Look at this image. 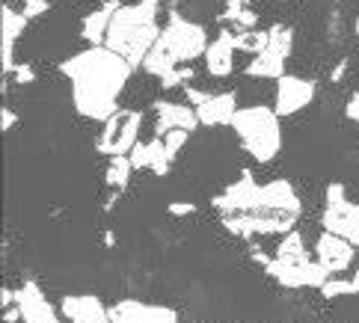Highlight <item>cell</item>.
Listing matches in <instances>:
<instances>
[{
    "mask_svg": "<svg viewBox=\"0 0 359 323\" xmlns=\"http://www.w3.org/2000/svg\"><path fill=\"white\" fill-rule=\"evenodd\" d=\"M60 71L72 83L74 110L86 119L107 122L119 113V95L131 81L134 66L107 45H98L60 62Z\"/></svg>",
    "mask_w": 359,
    "mask_h": 323,
    "instance_id": "cell-1",
    "label": "cell"
},
{
    "mask_svg": "<svg viewBox=\"0 0 359 323\" xmlns=\"http://www.w3.org/2000/svg\"><path fill=\"white\" fill-rule=\"evenodd\" d=\"M158 0H137V4L119 6V12L113 15L110 33H107V48L116 50L119 57H125L131 66H143L149 50L155 48V42L161 39V27H158Z\"/></svg>",
    "mask_w": 359,
    "mask_h": 323,
    "instance_id": "cell-2",
    "label": "cell"
},
{
    "mask_svg": "<svg viewBox=\"0 0 359 323\" xmlns=\"http://www.w3.org/2000/svg\"><path fill=\"white\" fill-rule=\"evenodd\" d=\"M208 36H205V27L196 21L182 18L178 12H172L166 27L161 30V39L155 42V48L149 50V57L143 62V69L155 77H163L175 69H182V62H190L196 57H205L208 50Z\"/></svg>",
    "mask_w": 359,
    "mask_h": 323,
    "instance_id": "cell-3",
    "label": "cell"
},
{
    "mask_svg": "<svg viewBox=\"0 0 359 323\" xmlns=\"http://www.w3.org/2000/svg\"><path fill=\"white\" fill-rule=\"evenodd\" d=\"M235 134L241 149L259 163H271L276 154L282 151V125H279V113L273 107H241L235 113Z\"/></svg>",
    "mask_w": 359,
    "mask_h": 323,
    "instance_id": "cell-4",
    "label": "cell"
},
{
    "mask_svg": "<svg viewBox=\"0 0 359 323\" xmlns=\"http://www.w3.org/2000/svg\"><path fill=\"white\" fill-rule=\"evenodd\" d=\"M267 33H271V42H267V48L259 57H252L247 62V74L262 77V81H271V77L279 81V77H285V62L294 48V30L285 27V24H273Z\"/></svg>",
    "mask_w": 359,
    "mask_h": 323,
    "instance_id": "cell-5",
    "label": "cell"
},
{
    "mask_svg": "<svg viewBox=\"0 0 359 323\" xmlns=\"http://www.w3.org/2000/svg\"><path fill=\"white\" fill-rule=\"evenodd\" d=\"M297 217L288 214H232L223 217V226L235 238H252V235H288L294 231Z\"/></svg>",
    "mask_w": 359,
    "mask_h": 323,
    "instance_id": "cell-6",
    "label": "cell"
},
{
    "mask_svg": "<svg viewBox=\"0 0 359 323\" xmlns=\"http://www.w3.org/2000/svg\"><path fill=\"white\" fill-rule=\"evenodd\" d=\"M267 276H273L282 288H324V282L330 279V273L318 261H306V264H285L273 258L271 264L264 267Z\"/></svg>",
    "mask_w": 359,
    "mask_h": 323,
    "instance_id": "cell-7",
    "label": "cell"
},
{
    "mask_svg": "<svg viewBox=\"0 0 359 323\" xmlns=\"http://www.w3.org/2000/svg\"><path fill=\"white\" fill-rule=\"evenodd\" d=\"M315 92L318 86L315 81H306V77H297V74H285L276 81V113L285 119V116H294L300 113L303 107H309L315 101Z\"/></svg>",
    "mask_w": 359,
    "mask_h": 323,
    "instance_id": "cell-8",
    "label": "cell"
},
{
    "mask_svg": "<svg viewBox=\"0 0 359 323\" xmlns=\"http://www.w3.org/2000/svg\"><path fill=\"white\" fill-rule=\"evenodd\" d=\"M110 323H178L175 308L140 303V300H119L110 308Z\"/></svg>",
    "mask_w": 359,
    "mask_h": 323,
    "instance_id": "cell-9",
    "label": "cell"
},
{
    "mask_svg": "<svg viewBox=\"0 0 359 323\" xmlns=\"http://www.w3.org/2000/svg\"><path fill=\"white\" fill-rule=\"evenodd\" d=\"M15 305H18L24 323H62L57 308L50 305L45 291L36 285V282H24V285L15 291Z\"/></svg>",
    "mask_w": 359,
    "mask_h": 323,
    "instance_id": "cell-10",
    "label": "cell"
},
{
    "mask_svg": "<svg viewBox=\"0 0 359 323\" xmlns=\"http://www.w3.org/2000/svg\"><path fill=\"white\" fill-rule=\"evenodd\" d=\"M353 243L344 240L339 235H332V231H324L318 240H315V255H318V264L327 270V273H341V270H348L353 264Z\"/></svg>",
    "mask_w": 359,
    "mask_h": 323,
    "instance_id": "cell-11",
    "label": "cell"
},
{
    "mask_svg": "<svg viewBox=\"0 0 359 323\" xmlns=\"http://www.w3.org/2000/svg\"><path fill=\"white\" fill-rule=\"evenodd\" d=\"M155 113H158V137H166L170 131L194 134L202 125L196 116V107L178 104V101H155Z\"/></svg>",
    "mask_w": 359,
    "mask_h": 323,
    "instance_id": "cell-12",
    "label": "cell"
},
{
    "mask_svg": "<svg viewBox=\"0 0 359 323\" xmlns=\"http://www.w3.org/2000/svg\"><path fill=\"white\" fill-rule=\"evenodd\" d=\"M60 312L69 323H110V308L93 294H72L60 303Z\"/></svg>",
    "mask_w": 359,
    "mask_h": 323,
    "instance_id": "cell-13",
    "label": "cell"
},
{
    "mask_svg": "<svg viewBox=\"0 0 359 323\" xmlns=\"http://www.w3.org/2000/svg\"><path fill=\"white\" fill-rule=\"evenodd\" d=\"M0 30H4V74H12L15 71V45L18 39L27 30V18L24 12H15L12 6H4L0 9Z\"/></svg>",
    "mask_w": 359,
    "mask_h": 323,
    "instance_id": "cell-14",
    "label": "cell"
},
{
    "mask_svg": "<svg viewBox=\"0 0 359 323\" xmlns=\"http://www.w3.org/2000/svg\"><path fill=\"white\" fill-rule=\"evenodd\" d=\"M235 50H238L235 48V33L223 30L208 45V50H205V71H208L211 77L232 74V69H235Z\"/></svg>",
    "mask_w": 359,
    "mask_h": 323,
    "instance_id": "cell-15",
    "label": "cell"
},
{
    "mask_svg": "<svg viewBox=\"0 0 359 323\" xmlns=\"http://www.w3.org/2000/svg\"><path fill=\"white\" fill-rule=\"evenodd\" d=\"M238 110L241 107H238L235 92H217V95H208V101L196 107V116H199L202 125L220 128V125H232Z\"/></svg>",
    "mask_w": 359,
    "mask_h": 323,
    "instance_id": "cell-16",
    "label": "cell"
},
{
    "mask_svg": "<svg viewBox=\"0 0 359 323\" xmlns=\"http://www.w3.org/2000/svg\"><path fill=\"white\" fill-rule=\"evenodd\" d=\"M119 6L122 4H116V0H107L101 9L83 15V21H81V39H83V42H89L93 48L104 45L107 42V33H110V24H113V15L119 12Z\"/></svg>",
    "mask_w": 359,
    "mask_h": 323,
    "instance_id": "cell-17",
    "label": "cell"
},
{
    "mask_svg": "<svg viewBox=\"0 0 359 323\" xmlns=\"http://www.w3.org/2000/svg\"><path fill=\"white\" fill-rule=\"evenodd\" d=\"M128 158H131L134 170H151L155 175H166V172H170V163H172L170 154H166L163 137H155L151 143H137Z\"/></svg>",
    "mask_w": 359,
    "mask_h": 323,
    "instance_id": "cell-18",
    "label": "cell"
},
{
    "mask_svg": "<svg viewBox=\"0 0 359 323\" xmlns=\"http://www.w3.org/2000/svg\"><path fill=\"white\" fill-rule=\"evenodd\" d=\"M140 128H143V113L140 110H125V119H122V128L116 134V143H113L110 158L134 151V146L140 143Z\"/></svg>",
    "mask_w": 359,
    "mask_h": 323,
    "instance_id": "cell-19",
    "label": "cell"
},
{
    "mask_svg": "<svg viewBox=\"0 0 359 323\" xmlns=\"http://www.w3.org/2000/svg\"><path fill=\"white\" fill-rule=\"evenodd\" d=\"M279 261H285V264H306V261H312L309 252H306V243L300 238V231H288L285 238H282V243L276 247V255Z\"/></svg>",
    "mask_w": 359,
    "mask_h": 323,
    "instance_id": "cell-20",
    "label": "cell"
},
{
    "mask_svg": "<svg viewBox=\"0 0 359 323\" xmlns=\"http://www.w3.org/2000/svg\"><path fill=\"white\" fill-rule=\"evenodd\" d=\"M324 228L339 235L344 240H351L353 247L359 249V219H348V217H339V214H330L324 211Z\"/></svg>",
    "mask_w": 359,
    "mask_h": 323,
    "instance_id": "cell-21",
    "label": "cell"
},
{
    "mask_svg": "<svg viewBox=\"0 0 359 323\" xmlns=\"http://www.w3.org/2000/svg\"><path fill=\"white\" fill-rule=\"evenodd\" d=\"M223 21L238 24L241 33H243V30H252L255 24H259V15H255V12L243 4V0H229L226 9H223Z\"/></svg>",
    "mask_w": 359,
    "mask_h": 323,
    "instance_id": "cell-22",
    "label": "cell"
},
{
    "mask_svg": "<svg viewBox=\"0 0 359 323\" xmlns=\"http://www.w3.org/2000/svg\"><path fill=\"white\" fill-rule=\"evenodd\" d=\"M131 172H134V163L128 154H116V158H110V166H107V184L116 187V190H125L128 181H131Z\"/></svg>",
    "mask_w": 359,
    "mask_h": 323,
    "instance_id": "cell-23",
    "label": "cell"
},
{
    "mask_svg": "<svg viewBox=\"0 0 359 323\" xmlns=\"http://www.w3.org/2000/svg\"><path fill=\"white\" fill-rule=\"evenodd\" d=\"M267 42H271V33L267 30H243V33H235V48L238 50H247V54L252 57H259L262 50L267 48Z\"/></svg>",
    "mask_w": 359,
    "mask_h": 323,
    "instance_id": "cell-24",
    "label": "cell"
},
{
    "mask_svg": "<svg viewBox=\"0 0 359 323\" xmlns=\"http://www.w3.org/2000/svg\"><path fill=\"white\" fill-rule=\"evenodd\" d=\"M122 119H125V110H119L116 116H110V119L104 122V134H101V139H98V151L107 154V158H110V151H113V143H116V134H119V128H122Z\"/></svg>",
    "mask_w": 359,
    "mask_h": 323,
    "instance_id": "cell-25",
    "label": "cell"
},
{
    "mask_svg": "<svg viewBox=\"0 0 359 323\" xmlns=\"http://www.w3.org/2000/svg\"><path fill=\"white\" fill-rule=\"evenodd\" d=\"M320 294H324L327 300H339V296H344V294H356L353 291V279H336V276H330L324 282V288H320Z\"/></svg>",
    "mask_w": 359,
    "mask_h": 323,
    "instance_id": "cell-26",
    "label": "cell"
},
{
    "mask_svg": "<svg viewBox=\"0 0 359 323\" xmlns=\"http://www.w3.org/2000/svg\"><path fill=\"white\" fill-rule=\"evenodd\" d=\"M187 139H190V134L187 131H170L163 137V146H166V154H170V160H175L178 158V151H182L184 146H187Z\"/></svg>",
    "mask_w": 359,
    "mask_h": 323,
    "instance_id": "cell-27",
    "label": "cell"
},
{
    "mask_svg": "<svg viewBox=\"0 0 359 323\" xmlns=\"http://www.w3.org/2000/svg\"><path fill=\"white\" fill-rule=\"evenodd\" d=\"M190 77H194V69H190V66H187V69H175V71H170V74H163V77H161V86H163V89L184 86Z\"/></svg>",
    "mask_w": 359,
    "mask_h": 323,
    "instance_id": "cell-28",
    "label": "cell"
},
{
    "mask_svg": "<svg viewBox=\"0 0 359 323\" xmlns=\"http://www.w3.org/2000/svg\"><path fill=\"white\" fill-rule=\"evenodd\" d=\"M24 18L27 21H33V18H42V15H48L50 12V4L48 0H24Z\"/></svg>",
    "mask_w": 359,
    "mask_h": 323,
    "instance_id": "cell-29",
    "label": "cell"
},
{
    "mask_svg": "<svg viewBox=\"0 0 359 323\" xmlns=\"http://www.w3.org/2000/svg\"><path fill=\"white\" fill-rule=\"evenodd\" d=\"M12 77H15V83H18V86H27V83H33L36 71L27 66V62H18V66H15V71H12Z\"/></svg>",
    "mask_w": 359,
    "mask_h": 323,
    "instance_id": "cell-30",
    "label": "cell"
},
{
    "mask_svg": "<svg viewBox=\"0 0 359 323\" xmlns=\"http://www.w3.org/2000/svg\"><path fill=\"white\" fill-rule=\"evenodd\" d=\"M196 208L190 202H172L170 205V214H175V217H182V214H194Z\"/></svg>",
    "mask_w": 359,
    "mask_h": 323,
    "instance_id": "cell-31",
    "label": "cell"
},
{
    "mask_svg": "<svg viewBox=\"0 0 359 323\" xmlns=\"http://www.w3.org/2000/svg\"><path fill=\"white\" fill-rule=\"evenodd\" d=\"M348 116H351V119L359 125V92L348 98Z\"/></svg>",
    "mask_w": 359,
    "mask_h": 323,
    "instance_id": "cell-32",
    "label": "cell"
},
{
    "mask_svg": "<svg viewBox=\"0 0 359 323\" xmlns=\"http://www.w3.org/2000/svg\"><path fill=\"white\" fill-rule=\"evenodd\" d=\"M0 305H4V308H12V305H15V291H9V288L0 291Z\"/></svg>",
    "mask_w": 359,
    "mask_h": 323,
    "instance_id": "cell-33",
    "label": "cell"
},
{
    "mask_svg": "<svg viewBox=\"0 0 359 323\" xmlns=\"http://www.w3.org/2000/svg\"><path fill=\"white\" fill-rule=\"evenodd\" d=\"M15 122H18V116L12 113L9 107H4V131H6V134L12 131V125H15Z\"/></svg>",
    "mask_w": 359,
    "mask_h": 323,
    "instance_id": "cell-34",
    "label": "cell"
},
{
    "mask_svg": "<svg viewBox=\"0 0 359 323\" xmlns=\"http://www.w3.org/2000/svg\"><path fill=\"white\" fill-rule=\"evenodd\" d=\"M344 69H348V62H339V69H336V71H332V81H339V77L344 74Z\"/></svg>",
    "mask_w": 359,
    "mask_h": 323,
    "instance_id": "cell-35",
    "label": "cell"
},
{
    "mask_svg": "<svg viewBox=\"0 0 359 323\" xmlns=\"http://www.w3.org/2000/svg\"><path fill=\"white\" fill-rule=\"evenodd\" d=\"M353 291L359 294V267H356V273H353Z\"/></svg>",
    "mask_w": 359,
    "mask_h": 323,
    "instance_id": "cell-36",
    "label": "cell"
},
{
    "mask_svg": "<svg viewBox=\"0 0 359 323\" xmlns=\"http://www.w3.org/2000/svg\"><path fill=\"white\" fill-rule=\"evenodd\" d=\"M353 30H356V36H359V18H353Z\"/></svg>",
    "mask_w": 359,
    "mask_h": 323,
    "instance_id": "cell-37",
    "label": "cell"
},
{
    "mask_svg": "<svg viewBox=\"0 0 359 323\" xmlns=\"http://www.w3.org/2000/svg\"><path fill=\"white\" fill-rule=\"evenodd\" d=\"M243 4H252V0H243Z\"/></svg>",
    "mask_w": 359,
    "mask_h": 323,
    "instance_id": "cell-38",
    "label": "cell"
}]
</instances>
